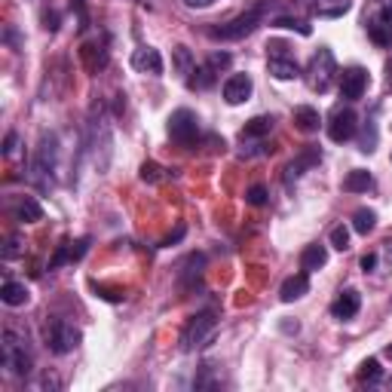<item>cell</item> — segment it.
Wrapping results in <instances>:
<instances>
[{"mask_svg":"<svg viewBox=\"0 0 392 392\" xmlns=\"http://www.w3.org/2000/svg\"><path fill=\"white\" fill-rule=\"evenodd\" d=\"M214 77H218V71L205 62L202 68H193V74L188 77V86L190 89H209V86H214Z\"/></svg>","mask_w":392,"mask_h":392,"instance_id":"23","label":"cell"},{"mask_svg":"<svg viewBox=\"0 0 392 392\" xmlns=\"http://www.w3.org/2000/svg\"><path fill=\"white\" fill-rule=\"evenodd\" d=\"M276 55H292L282 40H270V43H267V59H276Z\"/></svg>","mask_w":392,"mask_h":392,"instance_id":"36","label":"cell"},{"mask_svg":"<svg viewBox=\"0 0 392 392\" xmlns=\"http://www.w3.org/2000/svg\"><path fill=\"white\" fill-rule=\"evenodd\" d=\"M273 132V117H251L246 126H242L239 138L242 142H255V138H264Z\"/></svg>","mask_w":392,"mask_h":392,"instance_id":"18","label":"cell"},{"mask_svg":"<svg viewBox=\"0 0 392 392\" xmlns=\"http://www.w3.org/2000/svg\"><path fill=\"white\" fill-rule=\"evenodd\" d=\"M16 144H18V135H16V132H9V135H6V142H4V154L9 156V154L16 151Z\"/></svg>","mask_w":392,"mask_h":392,"instance_id":"41","label":"cell"},{"mask_svg":"<svg viewBox=\"0 0 392 392\" xmlns=\"http://www.w3.org/2000/svg\"><path fill=\"white\" fill-rule=\"evenodd\" d=\"M214 328H218V313L214 310H202L188 319V325H184L181 331V350L184 352H193L209 343V338L214 334Z\"/></svg>","mask_w":392,"mask_h":392,"instance_id":"4","label":"cell"},{"mask_svg":"<svg viewBox=\"0 0 392 392\" xmlns=\"http://www.w3.org/2000/svg\"><path fill=\"white\" fill-rule=\"evenodd\" d=\"M362 310V294L356 292V288H347V292H340L338 294V301L331 304V316L334 319H340V322H347L352 319Z\"/></svg>","mask_w":392,"mask_h":392,"instance_id":"12","label":"cell"},{"mask_svg":"<svg viewBox=\"0 0 392 392\" xmlns=\"http://www.w3.org/2000/svg\"><path fill=\"white\" fill-rule=\"evenodd\" d=\"M0 362H4V368L9 371V374L16 377H28L34 368L31 362V352L25 350V340L18 338L16 331H4V343H0Z\"/></svg>","mask_w":392,"mask_h":392,"instance_id":"3","label":"cell"},{"mask_svg":"<svg viewBox=\"0 0 392 392\" xmlns=\"http://www.w3.org/2000/svg\"><path fill=\"white\" fill-rule=\"evenodd\" d=\"M368 89V71L359 68V64H352V68H347L340 74V96L350 98V101H359L362 96H365Z\"/></svg>","mask_w":392,"mask_h":392,"instance_id":"10","label":"cell"},{"mask_svg":"<svg viewBox=\"0 0 392 392\" xmlns=\"http://www.w3.org/2000/svg\"><path fill=\"white\" fill-rule=\"evenodd\" d=\"M96 292L105 297V301H123V292H108V288H101V285H96Z\"/></svg>","mask_w":392,"mask_h":392,"instance_id":"40","label":"cell"},{"mask_svg":"<svg viewBox=\"0 0 392 392\" xmlns=\"http://www.w3.org/2000/svg\"><path fill=\"white\" fill-rule=\"evenodd\" d=\"M169 138L175 144H181V147L196 144V138H200V117H196L193 110H188V108L175 110V114L169 117Z\"/></svg>","mask_w":392,"mask_h":392,"instance_id":"6","label":"cell"},{"mask_svg":"<svg viewBox=\"0 0 392 392\" xmlns=\"http://www.w3.org/2000/svg\"><path fill=\"white\" fill-rule=\"evenodd\" d=\"M270 64V74H273L276 80H294L301 77V68H297L294 55H276V59H267Z\"/></svg>","mask_w":392,"mask_h":392,"instance_id":"17","label":"cell"},{"mask_svg":"<svg viewBox=\"0 0 392 392\" xmlns=\"http://www.w3.org/2000/svg\"><path fill=\"white\" fill-rule=\"evenodd\" d=\"M163 166L160 163H144L142 166V181H147V184H156V181H163Z\"/></svg>","mask_w":392,"mask_h":392,"instance_id":"31","label":"cell"},{"mask_svg":"<svg viewBox=\"0 0 392 392\" xmlns=\"http://www.w3.org/2000/svg\"><path fill=\"white\" fill-rule=\"evenodd\" d=\"M202 267H205V255H190L188 260H184L181 267V288H188L193 279L202 276Z\"/></svg>","mask_w":392,"mask_h":392,"instance_id":"24","label":"cell"},{"mask_svg":"<svg viewBox=\"0 0 392 392\" xmlns=\"http://www.w3.org/2000/svg\"><path fill=\"white\" fill-rule=\"evenodd\" d=\"M356 129H359V117H356V110H352V108H338L331 114V120H328V138H331V142H338V144L350 142V138L356 135Z\"/></svg>","mask_w":392,"mask_h":392,"instance_id":"7","label":"cell"},{"mask_svg":"<svg viewBox=\"0 0 392 392\" xmlns=\"http://www.w3.org/2000/svg\"><path fill=\"white\" fill-rule=\"evenodd\" d=\"M334 74H338L334 52L328 50V46H322V50L310 59V68H306V80H310L313 92H328L331 83H334Z\"/></svg>","mask_w":392,"mask_h":392,"instance_id":"5","label":"cell"},{"mask_svg":"<svg viewBox=\"0 0 392 392\" xmlns=\"http://www.w3.org/2000/svg\"><path fill=\"white\" fill-rule=\"evenodd\" d=\"M264 16H267V4L260 0V4L248 6L246 13H239L236 18H230V22L212 28L209 34L214 37V40H242V37H248L260 22H264Z\"/></svg>","mask_w":392,"mask_h":392,"instance_id":"1","label":"cell"},{"mask_svg":"<svg viewBox=\"0 0 392 392\" xmlns=\"http://www.w3.org/2000/svg\"><path fill=\"white\" fill-rule=\"evenodd\" d=\"M319 123H322V120H319V110H316V108H294V126L297 129H301V132H306V135H310V132H316V129H319Z\"/></svg>","mask_w":392,"mask_h":392,"instance_id":"22","label":"cell"},{"mask_svg":"<svg viewBox=\"0 0 392 392\" xmlns=\"http://www.w3.org/2000/svg\"><path fill=\"white\" fill-rule=\"evenodd\" d=\"M233 62V55L230 52H212L209 55V64H212V68L214 71H221V68H227V64Z\"/></svg>","mask_w":392,"mask_h":392,"instance_id":"35","label":"cell"},{"mask_svg":"<svg viewBox=\"0 0 392 392\" xmlns=\"http://www.w3.org/2000/svg\"><path fill=\"white\" fill-rule=\"evenodd\" d=\"M365 25H368V37L377 46H389L392 43V4H384Z\"/></svg>","mask_w":392,"mask_h":392,"instance_id":"9","label":"cell"},{"mask_svg":"<svg viewBox=\"0 0 392 392\" xmlns=\"http://www.w3.org/2000/svg\"><path fill=\"white\" fill-rule=\"evenodd\" d=\"M184 233H188V230H184V227H178V230H175L169 239H163V246H175V242H178V239H184Z\"/></svg>","mask_w":392,"mask_h":392,"instance_id":"43","label":"cell"},{"mask_svg":"<svg viewBox=\"0 0 392 392\" xmlns=\"http://www.w3.org/2000/svg\"><path fill=\"white\" fill-rule=\"evenodd\" d=\"M319 160H322V151H319V147L306 144V151H304L301 156H297V160H292V163H288V169H285V184L297 181V178H301V175H304L306 169H310V166H316Z\"/></svg>","mask_w":392,"mask_h":392,"instance_id":"14","label":"cell"},{"mask_svg":"<svg viewBox=\"0 0 392 392\" xmlns=\"http://www.w3.org/2000/svg\"><path fill=\"white\" fill-rule=\"evenodd\" d=\"M359 380L362 384H380L384 380V371H380V362L377 359H365L359 365Z\"/></svg>","mask_w":392,"mask_h":392,"instance_id":"27","label":"cell"},{"mask_svg":"<svg viewBox=\"0 0 392 392\" xmlns=\"http://www.w3.org/2000/svg\"><path fill=\"white\" fill-rule=\"evenodd\" d=\"M28 288L25 282H4V288H0V301H4L6 306H22L28 304Z\"/></svg>","mask_w":392,"mask_h":392,"instance_id":"21","label":"cell"},{"mask_svg":"<svg viewBox=\"0 0 392 392\" xmlns=\"http://www.w3.org/2000/svg\"><path fill=\"white\" fill-rule=\"evenodd\" d=\"M59 22H62V16L55 13V9L43 13V28H46V31H59Z\"/></svg>","mask_w":392,"mask_h":392,"instance_id":"38","label":"cell"},{"mask_svg":"<svg viewBox=\"0 0 392 392\" xmlns=\"http://www.w3.org/2000/svg\"><path fill=\"white\" fill-rule=\"evenodd\" d=\"M371 184H374L371 172L356 169V172H350V175H347V181H343V190H350V193H362V190H368Z\"/></svg>","mask_w":392,"mask_h":392,"instance_id":"26","label":"cell"},{"mask_svg":"<svg viewBox=\"0 0 392 392\" xmlns=\"http://www.w3.org/2000/svg\"><path fill=\"white\" fill-rule=\"evenodd\" d=\"M251 89H255V83H251L248 74H233V77L224 83V101H227V105H242V101L251 98Z\"/></svg>","mask_w":392,"mask_h":392,"instance_id":"11","label":"cell"},{"mask_svg":"<svg viewBox=\"0 0 392 392\" xmlns=\"http://www.w3.org/2000/svg\"><path fill=\"white\" fill-rule=\"evenodd\" d=\"M64 264H74V255H71V242H62L59 248H55V255L50 260V270H59Z\"/></svg>","mask_w":392,"mask_h":392,"instance_id":"30","label":"cell"},{"mask_svg":"<svg viewBox=\"0 0 392 392\" xmlns=\"http://www.w3.org/2000/svg\"><path fill=\"white\" fill-rule=\"evenodd\" d=\"M331 246L338 248V251H347V248H350V230L343 227V224L331 230Z\"/></svg>","mask_w":392,"mask_h":392,"instance_id":"32","label":"cell"},{"mask_svg":"<svg viewBox=\"0 0 392 392\" xmlns=\"http://www.w3.org/2000/svg\"><path fill=\"white\" fill-rule=\"evenodd\" d=\"M16 255H18V239L9 236V239H6V248H4V258L9 260V258H16Z\"/></svg>","mask_w":392,"mask_h":392,"instance_id":"39","label":"cell"},{"mask_svg":"<svg viewBox=\"0 0 392 392\" xmlns=\"http://www.w3.org/2000/svg\"><path fill=\"white\" fill-rule=\"evenodd\" d=\"M132 68L142 71V74H154V77H160V74H163L160 50H154V46H142V50H135L132 52Z\"/></svg>","mask_w":392,"mask_h":392,"instance_id":"13","label":"cell"},{"mask_svg":"<svg viewBox=\"0 0 392 392\" xmlns=\"http://www.w3.org/2000/svg\"><path fill=\"white\" fill-rule=\"evenodd\" d=\"M80 343V331L74 328V325L55 319L50 325V350L55 352V356H68V352Z\"/></svg>","mask_w":392,"mask_h":392,"instance_id":"8","label":"cell"},{"mask_svg":"<svg viewBox=\"0 0 392 392\" xmlns=\"http://www.w3.org/2000/svg\"><path fill=\"white\" fill-rule=\"evenodd\" d=\"M175 68H178V74H184V77H190V74H193L196 62H193L188 46H175Z\"/></svg>","mask_w":392,"mask_h":392,"instance_id":"29","label":"cell"},{"mask_svg":"<svg viewBox=\"0 0 392 392\" xmlns=\"http://www.w3.org/2000/svg\"><path fill=\"white\" fill-rule=\"evenodd\" d=\"M16 218L22 224H37L43 218V205L34 200V196H25V200H18L16 205Z\"/></svg>","mask_w":392,"mask_h":392,"instance_id":"19","label":"cell"},{"mask_svg":"<svg viewBox=\"0 0 392 392\" xmlns=\"http://www.w3.org/2000/svg\"><path fill=\"white\" fill-rule=\"evenodd\" d=\"M246 202L248 205H264L267 202V188H264V184H251V188L246 190Z\"/></svg>","mask_w":392,"mask_h":392,"instance_id":"33","label":"cell"},{"mask_svg":"<svg viewBox=\"0 0 392 392\" xmlns=\"http://www.w3.org/2000/svg\"><path fill=\"white\" fill-rule=\"evenodd\" d=\"M352 0H319V4L313 6V13L319 18H340L343 13H350Z\"/></svg>","mask_w":392,"mask_h":392,"instance_id":"20","label":"cell"},{"mask_svg":"<svg viewBox=\"0 0 392 392\" xmlns=\"http://www.w3.org/2000/svg\"><path fill=\"white\" fill-rule=\"evenodd\" d=\"M328 264V248L319 246V242H313V246H306L301 251V270L304 273H316V270H322Z\"/></svg>","mask_w":392,"mask_h":392,"instance_id":"16","label":"cell"},{"mask_svg":"<svg viewBox=\"0 0 392 392\" xmlns=\"http://www.w3.org/2000/svg\"><path fill=\"white\" fill-rule=\"evenodd\" d=\"M374 267H377V255H365V258H362V270H365V273H371Z\"/></svg>","mask_w":392,"mask_h":392,"instance_id":"42","label":"cell"},{"mask_svg":"<svg viewBox=\"0 0 392 392\" xmlns=\"http://www.w3.org/2000/svg\"><path fill=\"white\" fill-rule=\"evenodd\" d=\"M386 359H392V343H389V347H386Z\"/></svg>","mask_w":392,"mask_h":392,"instance_id":"45","label":"cell"},{"mask_svg":"<svg viewBox=\"0 0 392 392\" xmlns=\"http://www.w3.org/2000/svg\"><path fill=\"white\" fill-rule=\"evenodd\" d=\"M306 292H310V273H294V276H288L282 282L279 297H282L285 304H294V301H301Z\"/></svg>","mask_w":392,"mask_h":392,"instance_id":"15","label":"cell"},{"mask_svg":"<svg viewBox=\"0 0 392 392\" xmlns=\"http://www.w3.org/2000/svg\"><path fill=\"white\" fill-rule=\"evenodd\" d=\"M273 28H292V31L304 34V37L313 34V25H306L304 18H294V16H276V18H273Z\"/></svg>","mask_w":392,"mask_h":392,"instance_id":"28","label":"cell"},{"mask_svg":"<svg viewBox=\"0 0 392 392\" xmlns=\"http://www.w3.org/2000/svg\"><path fill=\"white\" fill-rule=\"evenodd\" d=\"M55 163H59V135L50 132L40 138V144H37V151H34V163H31V181L40 190H46L52 184Z\"/></svg>","mask_w":392,"mask_h":392,"instance_id":"2","label":"cell"},{"mask_svg":"<svg viewBox=\"0 0 392 392\" xmlns=\"http://www.w3.org/2000/svg\"><path fill=\"white\" fill-rule=\"evenodd\" d=\"M71 6L74 9H77V28H80V31H86V28H89V13H86V0H71Z\"/></svg>","mask_w":392,"mask_h":392,"instance_id":"34","label":"cell"},{"mask_svg":"<svg viewBox=\"0 0 392 392\" xmlns=\"http://www.w3.org/2000/svg\"><path fill=\"white\" fill-rule=\"evenodd\" d=\"M89 236H83V239H77V242H74V246H71V255H74V260H80L83 255H86V251H89Z\"/></svg>","mask_w":392,"mask_h":392,"instance_id":"37","label":"cell"},{"mask_svg":"<svg viewBox=\"0 0 392 392\" xmlns=\"http://www.w3.org/2000/svg\"><path fill=\"white\" fill-rule=\"evenodd\" d=\"M184 4H188L190 9H202V6H212L214 0H184Z\"/></svg>","mask_w":392,"mask_h":392,"instance_id":"44","label":"cell"},{"mask_svg":"<svg viewBox=\"0 0 392 392\" xmlns=\"http://www.w3.org/2000/svg\"><path fill=\"white\" fill-rule=\"evenodd\" d=\"M374 227H377V212L374 209H359L356 214H352V230L362 233V236H368Z\"/></svg>","mask_w":392,"mask_h":392,"instance_id":"25","label":"cell"}]
</instances>
